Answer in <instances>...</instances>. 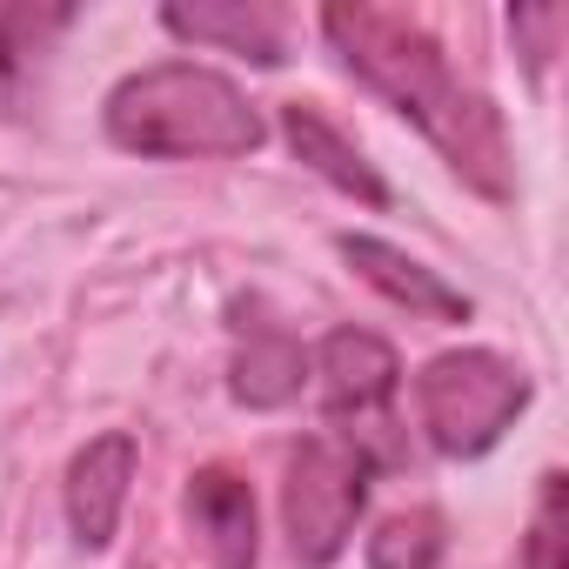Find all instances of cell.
<instances>
[{
    "label": "cell",
    "mask_w": 569,
    "mask_h": 569,
    "mask_svg": "<svg viewBox=\"0 0 569 569\" xmlns=\"http://www.w3.org/2000/svg\"><path fill=\"white\" fill-rule=\"evenodd\" d=\"M134 436L128 429H108L94 442L74 449L68 462V482H61V502H68V529L81 549H108L114 529H121V509H128V482H134Z\"/></svg>",
    "instance_id": "obj_7"
},
{
    "label": "cell",
    "mask_w": 569,
    "mask_h": 569,
    "mask_svg": "<svg viewBox=\"0 0 569 569\" xmlns=\"http://www.w3.org/2000/svg\"><path fill=\"white\" fill-rule=\"evenodd\" d=\"M529 409V376L496 349H442L416 369V422L436 456H489Z\"/></svg>",
    "instance_id": "obj_3"
},
{
    "label": "cell",
    "mask_w": 569,
    "mask_h": 569,
    "mask_svg": "<svg viewBox=\"0 0 569 569\" xmlns=\"http://www.w3.org/2000/svg\"><path fill=\"white\" fill-rule=\"evenodd\" d=\"M562 469H542L536 482V509H529V536H522V562L516 569H569V516H562Z\"/></svg>",
    "instance_id": "obj_14"
},
{
    "label": "cell",
    "mask_w": 569,
    "mask_h": 569,
    "mask_svg": "<svg viewBox=\"0 0 569 569\" xmlns=\"http://www.w3.org/2000/svg\"><path fill=\"white\" fill-rule=\"evenodd\" d=\"M188 529L208 556V569H254L261 556V516H254V489L241 469L208 462L188 476Z\"/></svg>",
    "instance_id": "obj_9"
},
{
    "label": "cell",
    "mask_w": 569,
    "mask_h": 569,
    "mask_svg": "<svg viewBox=\"0 0 569 569\" xmlns=\"http://www.w3.org/2000/svg\"><path fill=\"white\" fill-rule=\"evenodd\" d=\"M309 382V349L289 322H274L268 302H234V362H228V396L241 409H289Z\"/></svg>",
    "instance_id": "obj_6"
},
{
    "label": "cell",
    "mask_w": 569,
    "mask_h": 569,
    "mask_svg": "<svg viewBox=\"0 0 569 569\" xmlns=\"http://www.w3.org/2000/svg\"><path fill=\"white\" fill-rule=\"evenodd\" d=\"M336 254L369 281L382 302H396V309H409V316H422V322H469V316H476V302H469L462 289H449L429 261H416L409 248H396V241H382V234H336Z\"/></svg>",
    "instance_id": "obj_8"
},
{
    "label": "cell",
    "mask_w": 569,
    "mask_h": 569,
    "mask_svg": "<svg viewBox=\"0 0 569 569\" xmlns=\"http://www.w3.org/2000/svg\"><path fill=\"white\" fill-rule=\"evenodd\" d=\"M509 34H516V54H522L529 81H542L556 48H562V34H569V14L549 8V0H529V8H509Z\"/></svg>",
    "instance_id": "obj_15"
},
{
    "label": "cell",
    "mask_w": 569,
    "mask_h": 569,
    "mask_svg": "<svg viewBox=\"0 0 569 569\" xmlns=\"http://www.w3.org/2000/svg\"><path fill=\"white\" fill-rule=\"evenodd\" d=\"M281 141H289V154H296L309 174H322L336 194H349V201H362V208H389V181L376 174V161H369L316 101H281Z\"/></svg>",
    "instance_id": "obj_11"
},
{
    "label": "cell",
    "mask_w": 569,
    "mask_h": 569,
    "mask_svg": "<svg viewBox=\"0 0 569 569\" xmlns=\"http://www.w3.org/2000/svg\"><path fill=\"white\" fill-rule=\"evenodd\" d=\"M68 21H74V8H0V81L21 88L28 61H41Z\"/></svg>",
    "instance_id": "obj_13"
},
{
    "label": "cell",
    "mask_w": 569,
    "mask_h": 569,
    "mask_svg": "<svg viewBox=\"0 0 569 569\" xmlns=\"http://www.w3.org/2000/svg\"><path fill=\"white\" fill-rule=\"evenodd\" d=\"M369 456L349 449L342 436H302L281 469V529H289V556L302 569H336L342 549L356 542V522L369 509Z\"/></svg>",
    "instance_id": "obj_4"
},
{
    "label": "cell",
    "mask_w": 569,
    "mask_h": 569,
    "mask_svg": "<svg viewBox=\"0 0 569 569\" xmlns=\"http://www.w3.org/2000/svg\"><path fill=\"white\" fill-rule=\"evenodd\" d=\"M101 128L121 154L141 161H234L268 141L254 101L201 61H154L108 88Z\"/></svg>",
    "instance_id": "obj_2"
},
{
    "label": "cell",
    "mask_w": 569,
    "mask_h": 569,
    "mask_svg": "<svg viewBox=\"0 0 569 569\" xmlns=\"http://www.w3.org/2000/svg\"><path fill=\"white\" fill-rule=\"evenodd\" d=\"M322 41L336 48V61L369 88L382 94L442 161L449 174L509 208L516 201V154H509V128L496 114L489 94H476L456 68H449V48L409 21V14H389V8H369V0H356V8H322L316 14Z\"/></svg>",
    "instance_id": "obj_1"
},
{
    "label": "cell",
    "mask_w": 569,
    "mask_h": 569,
    "mask_svg": "<svg viewBox=\"0 0 569 569\" xmlns=\"http://www.w3.org/2000/svg\"><path fill=\"white\" fill-rule=\"evenodd\" d=\"M161 28L174 41H194V48H228V54H248L254 68H281L289 61V14L268 8V0H174L161 8Z\"/></svg>",
    "instance_id": "obj_10"
},
{
    "label": "cell",
    "mask_w": 569,
    "mask_h": 569,
    "mask_svg": "<svg viewBox=\"0 0 569 569\" xmlns=\"http://www.w3.org/2000/svg\"><path fill=\"white\" fill-rule=\"evenodd\" d=\"M309 376L322 389V416L329 436H342L349 449L369 456V469H396L409 462L402 436H396V389H402V362L382 336L369 329H329L322 349L309 356Z\"/></svg>",
    "instance_id": "obj_5"
},
{
    "label": "cell",
    "mask_w": 569,
    "mask_h": 569,
    "mask_svg": "<svg viewBox=\"0 0 569 569\" xmlns=\"http://www.w3.org/2000/svg\"><path fill=\"white\" fill-rule=\"evenodd\" d=\"M442 549H449V522H442V509H429V502L382 516L376 536L362 542L369 569H436Z\"/></svg>",
    "instance_id": "obj_12"
}]
</instances>
